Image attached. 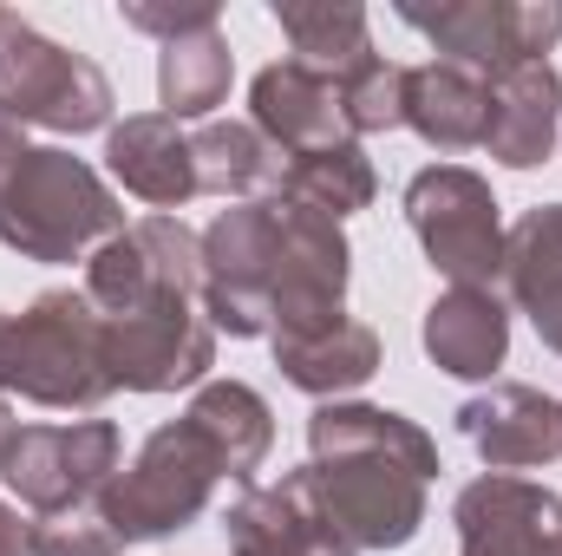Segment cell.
Masks as SVG:
<instances>
[{"label":"cell","instance_id":"6da1fadb","mask_svg":"<svg viewBox=\"0 0 562 556\" xmlns=\"http://www.w3.org/2000/svg\"><path fill=\"white\" fill-rule=\"evenodd\" d=\"M119 230H125V203L86 157L59 144H26L20 125L0 119V243L13 256L79 263Z\"/></svg>","mask_w":562,"mask_h":556},{"label":"cell","instance_id":"7a4b0ae2","mask_svg":"<svg viewBox=\"0 0 562 556\" xmlns=\"http://www.w3.org/2000/svg\"><path fill=\"white\" fill-rule=\"evenodd\" d=\"M7 393L53 407V413H99L119 380L105 360V314L86 301V288H40L7 321Z\"/></svg>","mask_w":562,"mask_h":556},{"label":"cell","instance_id":"3957f363","mask_svg":"<svg viewBox=\"0 0 562 556\" xmlns=\"http://www.w3.org/2000/svg\"><path fill=\"white\" fill-rule=\"evenodd\" d=\"M216 485H223V465H216L210 438L190 419H170L144 438L132 465L112 471V485L92 498V511L119 544H157V537L190 531L210 511Z\"/></svg>","mask_w":562,"mask_h":556},{"label":"cell","instance_id":"277c9868","mask_svg":"<svg viewBox=\"0 0 562 556\" xmlns=\"http://www.w3.org/2000/svg\"><path fill=\"white\" fill-rule=\"evenodd\" d=\"M112 105H119L112 79L86 53L46 40L33 20L0 7V119L7 125L79 138V132H112Z\"/></svg>","mask_w":562,"mask_h":556},{"label":"cell","instance_id":"5b68a950","mask_svg":"<svg viewBox=\"0 0 562 556\" xmlns=\"http://www.w3.org/2000/svg\"><path fill=\"white\" fill-rule=\"evenodd\" d=\"M406 223L419 236L425 263L451 288H497L504 276V216L491 177L464 164H425L406 184Z\"/></svg>","mask_w":562,"mask_h":556},{"label":"cell","instance_id":"8992f818","mask_svg":"<svg viewBox=\"0 0 562 556\" xmlns=\"http://www.w3.org/2000/svg\"><path fill=\"white\" fill-rule=\"evenodd\" d=\"M119 465H125V432L112 419L20 425L0 458V485L26 518H66V511H92V498L112 485Z\"/></svg>","mask_w":562,"mask_h":556},{"label":"cell","instance_id":"52a82bcc","mask_svg":"<svg viewBox=\"0 0 562 556\" xmlns=\"http://www.w3.org/2000/svg\"><path fill=\"white\" fill-rule=\"evenodd\" d=\"M307 478L321 511L347 531L353 551H406L425 531V485L438 471L400 452H334V458H307Z\"/></svg>","mask_w":562,"mask_h":556},{"label":"cell","instance_id":"ba28073f","mask_svg":"<svg viewBox=\"0 0 562 556\" xmlns=\"http://www.w3.org/2000/svg\"><path fill=\"white\" fill-rule=\"evenodd\" d=\"M400 20L438 46V59H458L484 79L550 59L562 40V0H438V7L406 0Z\"/></svg>","mask_w":562,"mask_h":556},{"label":"cell","instance_id":"9c48e42d","mask_svg":"<svg viewBox=\"0 0 562 556\" xmlns=\"http://www.w3.org/2000/svg\"><path fill=\"white\" fill-rule=\"evenodd\" d=\"M105 360L119 393H183L216 367V327L190 294H157L132 314H105Z\"/></svg>","mask_w":562,"mask_h":556},{"label":"cell","instance_id":"30bf717a","mask_svg":"<svg viewBox=\"0 0 562 556\" xmlns=\"http://www.w3.org/2000/svg\"><path fill=\"white\" fill-rule=\"evenodd\" d=\"M276 197L229 203L203 230V321L229 341L269 334V263H276Z\"/></svg>","mask_w":562,"mask_h":556},{"label":"cell","instance_id":"8fae6325","mask_svg":"<svg viewBox=\"0 0 562 556\" xmlns=\"http://www.w3.org/2000/svg\"><path fill=\"white\" fill-rule=\"evenodd\" d=\"M203 288V230L183 216H138L112 243L86 256V301L99 314H132L157 294H190Z\"/></svg>","mask_w":562,"mask_h":556},{"label":"cell","instance_id":"7c38bea8","mask_svg":"<svg viewBox=\"0 0 562 556\" xmlns=\"http://www.w3.org/2000/svg\"><path fill=\"white\" fill-rule=\"evenodd\" d=\"M276 263H269V334H294L314 321L347 314V281H353V249L347 230L276 197Z\"/></svg>","mask_w":562,"mask_h":556},{"label":"cell","instance_id":"4fadbf2b","mask_svg":"<svg viewBox=\"0 0 562 556\" xmlns=\"http://www.w3.org/2000/svg\"><path fill=\"white\" fill-rule=\"evenodd\" d=\"M458 556H562V498L537 478L484 471L451 504Z\"/></svg>","mask_w":562,"mask_h":556},{"label":"cell","instance_id":"5bb4252c","mask_svg":"<svg viewBox=\"0 0 562 556\" xmlns=\"http://www.w3.org/2000/svg\"><path fill=\"white\" fill-rule=\"evenodd\" d=\"M229 556H360L347 531L321 511L307 465L288 471L281 485H243L236 504L223 511Z\"/></svg>","mask_w":562,"mask_h":556},{"label":"cell","instance_id":"9a60e30c","mask_svg":"<svg viewBox=\"0 0 562 556\" xmlns=\"http://www.w3.org/2000/svg\"><path fill=\"white\" fill-rule=\"evenodd\" d=\"M458 432L491 471H537L562 458V400L524 380H491L458 407Z\"/></svg>","mask_w":562,"mask_h":556},{"label":"cell","instance_id":"2e32d148","mask_svg":"<svg viewBox=\"0 0 562 556\" xmlns=\"http://www.w3.org/2000/svg\"><path fill=\"white\" fill-rule=\"evenodd\" d=\"M249 125L276 144L281 157H307V151H334V144H360L340 119V92L327 73L276 59L249 79Z\"/></svg>","mask_w":562,"mask_h":556},{"label":"cell","instance_id":"e0dca14e","mask_svg":"<svg viewBox=\"0 0 562 556\" xmlns=\"http://www.w3.org/2000/svg\"><path fill=\"white\" fill-rule=\"evenodd\" d=\"M425 360L451 380L491 387L497 367L510 360V301L497 288H445L419 321Z\"/></svg>","mask_w":562,"mask_h":556},{"label":"cell","instance_id":"ac0fdd59","mask_svg":"<svg viewBox=\"0 0 562 556\" xmlns=\"http://www.w3.org/2000/svg\"><path fill=\"white\" fill-rule=\"evenodd\" d=\"M269 347H276L281 380L301 387L321 407L360 393L380 374V360H386L380 334L367 321H353V314H334V321H314V327H294V334H269Z\"/></svg>","mask_w":562,"mask_h":556},{"label":"cell","instance_id":"d6986e66","mask_svg":"<svg viewBox=\"0 0 562 556\" xmlns=\"http://www.w3.org/2000/svg\"><path fill=\"white\" fill-rule=\"evenodd\" d=\"M105 170L138 197L150 203L157 216H177L196 190V157H190V138L177 132V119L164 112H132L125 125L105 132Z\"/></svg>","mask_w":562,"mask_h":556},{"label":"cell","instance_id":"ffe728a7","mask_svg":"<svg viewBox=\"0 0 562 556\" xmlns=\"http://www.w3.org/2000/svg\"><path fill=\"white\" fill-rule=\"evenodd\" d=\"M562 138V73L550 59L537 66H510L491 79V125H484V151L504 170H537L550 164Z\"/></svg>","mask_w":562,"mask_h":556},{"label":"cell","instance_id":"44dd1931","mask_svg":"<svg viewBox=\"0 0 562 556\" xmlns=\"http://www.w3.org/2000/svg\"><path fill=\"white\" fill-rule=\"evenodd\" d=\"M517 314H530L537 341L562 360V203H537L504 230V276Z\"/></svg>","mask_w":562,"mask_h":556},{"label":"cell","instance_id":"7402d4cb","mask_svg":"<svg viewBox=\"0 0 562 556\" xmlns=\"http://www.w3.org/2000/svg\"><path fill=\"white\" fill-rule=\"evenodd\" d=\"M491 125V79L458 59L406 66V132H419L431 151H477Z\"/></svg>","mask_w":562,"mask_h":556},{"label":"cell","instance_id":"603a6c76","mask_svg":"<svg viewBox=\"0 0 562 556\" xmlns=\"http://www.w3.org/2000/svg\"><path fill=\"white\" fill-rule=\"evenodd\" d=\"M183 419L210 438L223 478L256 485V471H262L269 452H276V413H269V400H262L256 387H243V380H203V387L190 393Z\"/></svg>","mask_w":562,"mask_h":556},{"label":"cell","instance_id":"cb8c5ba5","mask_svg":"<svg viewBox=\"0 0 562 556\" xmlns=\"http://www.w3.org/2000/svg\"><path fill=\"white\" fill-rule=\"evenodd\" d=\"M190 157H196V190H203V197H229V203L276 197L281 170H288V157H281L249 119H216V125H203V132L190 138Z\"/></svg>","mask_w":562,"mask_h":556},{"label":"cell","instance_id":"d4e9b609","mask_svg":"<svg viewBox=\"0 0 562 556\" xmlns=\"http://www.w3.org/2000/svg\"><path fill=\"white\" fill-rule=\"evenodd\" d=\"M334 452H400L425 471H438V445L419 419L393 413V407H367V400H327L307 419V458H334Z\"/></svg>","mask_w":562,"mask_h":556},{"label":"cell","instance_id":"484cf974","mask_svg":"<svg viewBox=\"0 0 562 556\" xmlns=\"http://www.w3.org/2000/svg\"><path fill=\"white\" fill-rule=\"evenodd\" d=\"M269 13H276L281 40L294 46L288 59H301V66H314L327 79H340L347 66L373 59V20L353 0H276Z\"/></svg>","mask_w":562,"mask_h":556},{"label":"cell","instance_id":"4316f807","mask_svg":"<svg viewBox=\"0 0 562 556\" xmlns=\"http://www.w3.org/2000/svg\"><path fill=\"white\" fill-rule=\"evenodd\" d=\"M229 79H236V53H229L223 26H203L190 40L157 46V105L177 125L183 119H210L229 99Z\"/></svg>","mask_w":562,"mask_h":556},{"label":"cell","instance_id":"83f0119b","mask_svg":"<svg viewBox=\"0 0 562 556\" xmlns=\"http://www.w3.org/2000/svg\"><path fill=\"white\" fill-rule=\"evenodd\" d=\"M288 203L327 216V223H347L360 210H373L380 197V177H373V157L360 144H334V151H307V157H288L281 170V190Z\"/></svg>","mask_w":562,"mask_h":556},{"label":"cell","instance_id":"f1b7e54d","mask_svg":"<svg viewBox=\"0 0 562 556\" xmlns=\"http://www.w3.org/2000/svg\"><path fill=\"white\" fill-rule=\"evenodd\" d=\"M334 92H340V119H347L353 138H373V132H400L406 125V66L386 59V53L347 66L334 79Z\"/></svg>","mask_w":562,"mask_h":556},{"label":"cell","instance_id":"f546056e","mask_svg":"<svg viewBox=\"0 0 562 556\" xmlns=\"http://www.w3.org/2000/svg\"><path fill=\"white\" fill-rule=\"evenodd\" d=\"M119 20H125L132 33H150L157 46L190 40V33H203V26H223V20H216V0H125Z\"/></svg>","mask_w":562,"mask_h":556},{"label":"cell","instance_id":"4dcf8cb0","mask_svg":"<svg viewBox=\"0 0 562 556\" xmlns=\"http://www.w3.org/2000/svg\"><path fill=\"white\" fill-rule=\"evenodd\" d=\"M125 544L99 524V511H66V518H33V556H119Z\"/></svg>","mask_w":562,"mask_h":556},{"label":"cell","instance_id":"1f68e13d","mask_svg":"<svg viewBox=\"0 0 562 556\" xmlns=\"http://www.w3.org/2000/svg\"><path fill=\"white\" fill-rule=\"evenodd\" d=\"M0 556H33V518H20V504L0 498Z\"/></svg>","mask_w":562,"mask_h":556},{"label":"cell","instance_id":"d6a6232c","mask_svg":"<svg viewBox=\"0 0 562 556\" xmlns=\"http://www.w3.org/2000/svg\"><path fill=\"white\" fill-rule=\"evenodd\" d=\"M13 432H20V419H13L7 400H0V458H7V445H13Z\"/></svg>","mask_w":562,"mask_h":556},{"label":"cell","instance_id":"836d02e7","mask_svg":"<svg viewBox=\"0 0 562 556\" xmlns=\"http://www.w3.org/2000/svg\"><path fill=\"white\" fill-rule=\"evenodd\" d=\"M7 321H13V314L0 308V360H7ZM0 393H7V374H0Z\"/></svg>","mask_w":562,"mask_h":556}]
</instances>
